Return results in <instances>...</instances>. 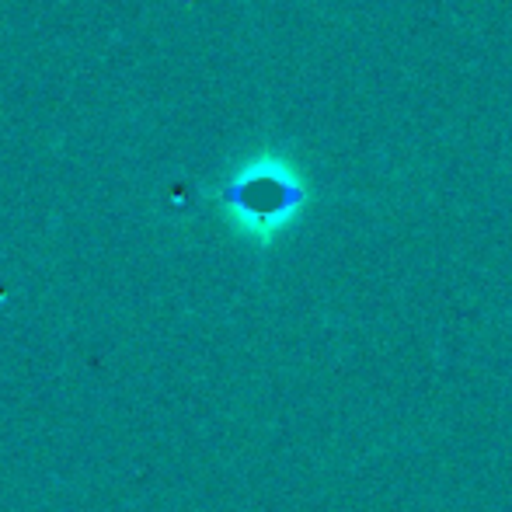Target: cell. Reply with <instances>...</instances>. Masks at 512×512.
Returning a JSON list of instances; mask_svg holds the SVG:
<instances>
[{"mask_svg": "<svg viewBox=\"0 0 512 512\" xmlns=\"http://www.w3.org/2000/svg\"><path fill=\"white\" fill-rule=\"evenodd\" d=\"M307 199L304 171L283 150H262L248 157L216 192V206L230 230L258 248L276 244V237L286 234L304 213Z\"/></svg>", "mask_w": 512, "mask_h": 512, "instance_id": "6da1fadb", "label": "cell"}]
</instances>
